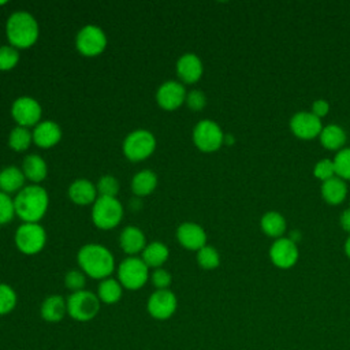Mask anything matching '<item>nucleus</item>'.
I'll use <instances>...</instances> for the list:
<instances>
[{
    "label": "nucleus",
    "instance_id": "obj_1",
    "mask_svg": "<svg viewBox=\"0 0 350 350\" xmlns=\"http://www.w3.org/2000/svg\"><path fill=\"white\" fill-rule=\"evenodd\" d=\"M79 269L89 278L104 280L115 271V257L100 243H86L77 253Z\"/></svg>",
    "mask_w": 350,
    "mask_h": 350
},
{
    "label": "nucleus",
    "instance_id": "obj_2",
    "mask_svg": "<svg viewBox=\"0 0 350 350\" xmlns=\"http://www.w3.org/2000/svg\"><path fill=\"white\" fill-rule=\"evenodd\" d=\"M15 213L23 223H40L49 206L48 191L40 185H27L14 197Z\"/></svg>",
    "mask_w": 350,
    "mask_h": 350
},
{
    "label": "nucleus",
    "instance_id": "obj_3",
    "mask_svg": "<svg viewBox=\"0 0 350 350\" xmlns=\"http://www.w3.org/2000/svg\"><path fill=\"white\" fill-rule=\"evenodd\" d=\"M5 36L11 46L16 48L18 51L27 49L38 40V22L27 11H15L5 22Z\"/></svg>",
    "mask_w": 350,
    "mask_h": 350
},
{
    "label": "nucleus",
    "instance_id": "obj_4",
    "mask_svg": "<svg viewBox=\"0 0 350 350\" xmlns=\"http://www.w3.org/2000/svg\"><path fill=\"white\" fill-rule=\"evenodd\" d=\"M156 137L146 129H137L130 131L123 142L122 152L130 161H142L150 157L156 149Z\"/></svg>",
    "mask_w": 350,
    "mask_h": 350
},
{
    "label": "nucleus",
    "instance_id": "obj_5",
    "mask_svg": "<svg viewBox=\"0 0 350 350\" xmlns=\"http://www.w3.org/2000/svg\"><path fill=\"white\" fill-rule=\"evenodd\" d=\"M123 205L116 197H97L92 208V221L100 230H112L123 217Z\"/></svg>",
    "mask_w": 350,
    "mask_h": 350
},
{
    "label": "nucleus",
    "instance_id": "obj_6",
    "mask_svg": "<svg viewBox=\"0 0 350 350\" xmlns=\"http://www.w3.org/2000/svg\"><path fill=\"white\" fill-rule=\"evenodd\" d=\"M150 278L148 265L138 256L126 257L118 265V280L126 290L142 288Z\"/></svg>",
    "mask_w": 350,
    "mask_h": 350
},
{
    "label": "nucleus",
    "instance_id": "obj_7",
    "mask_svg": "<svg viewBox=\"0 0 350 350\" xmlns=\"http://www.w3.org/2000/svg\"><path fill=\"white\" fill-rule=\"evenodd\" d=\"M67 301V314L75 321H89L94 319L100 312V299L97 294L89 290H81L71 293Z\"/></svg>",
    "mask_w": 350,
    "mask_h": 350
},
{
    "label": "nucleus",
    "instance_id": "obj_8",
    "mask_svg": "<svg viewBox=\"0 0 350 350\" xmlns=\"http://www.w3.org/2000/svg\"><path fill=\"white\" fill-rule=\"evenodd\" d=\"M14 241L21 253L34 256L45 247L46 231L40 223H22L15 231Z\"/></svg>",
    "mask_w": 350,
    "mask_h": 350
},
{
    "label": "nucleus",
    "instance_id": "obj_9",
    "mask_svg": "<svg viewBox=\"0 0 350 350\" xmlns=\"http://www.w3.org/2000/svg\"><path fill=\"white\" fill-rule=\"evenodd\" d=\"M191 138L197 149L204 153H212L221 148L224 141V133L216 122L211 119H202L194 126L191 131Z\"/></svg>",
    "mask_w": 350,
    "mask_h": 350
},
{
    "label": "nucleus",
    "instance_id": "obj_10",
    "mask_svg": "<svg viewBox=\"0 0 350 350\" xmlns=\"http://www.w3.org/2000/svg\"><path fill=\"white\" fill-rule=\"evenodd\" d=\"M105 31L96 25H86L77 33L75 48L85 57H96L107 48Z\"/></svg>",
    "mask_w": 350,
    "mask_h": 350
},
{
    "label": "nucleus",
    "instance_id": "obj_11",
    "mask_svg": "<svg viewBox=\"0 0 350 350\" xmlns=\"http://www.w3.org/2000/svg\"><path fill=\"white\" fill-rule=\"evenodd\" d=\"M11 116L16 126L26 129L36 127L41 122L42 108L36 98L30 96H21L15 98L11 105Z\"/></svg>",
    "mask_w": 350,
    "mask_h": 350
},
{
    "label": "nucleus",
    "instance_id": "obj_12",
    "mask_svg": "<svg viewBox=\"0 0 350 350\" xmlns=\"http://www.w3.org/2000/svg\"><path fill=\"white\" fill-rule=\"evenodd\" d=\"M178 308L176 295L170 290H154L148 302L146 310L156 320H167L174 316Z\"/></svg>",
    "mask_w": 350,
    "mask_h": 350
},
{
    "label": "nucleus",
    "instance_id": "obj_13",
    "mask_svg": "<svg viewBox=\"0 0 350 350\" xmlns=\"http://www.w3.org/2000/svg\"><path fill=\"white\" fill-rule=\"evenodd\" d=\"M185 85L179 81H165L156 92V103L164 111H175L186 101Z\"/></svg>",
    "mask_w": 350,
    "mask_h": 350
},
{
    "label": "nucleus",
    "instance_id": "obj_14",
    "mask_svg": "<svg viewBox=\"0 0 350 350\" xmlns=\"http://www.w3.org/2000/svg\"><path fill=\"white\" fill-rule=\"evenodd\" d=\"M290 130L301 139H313L320 135L323 130L321 120L312 112L299 111L290 119Z\"/></svg>",
    "mask_w": 350,
    "mask_h": 350
},
{
    "label": "nucleus",
    "instance_id": "obj_15",
    "mask_svg": "<svg viewBox=\"0 0 350 350\" xmlns=\"http://www.w3.org/2000/svg\"><path fill=\"white\" fill-rule=\"evenodd\" d=\"M176 75L179 78V82L193 85L198 82L204 74V66L202 60L193 52L183 53L175 64Z\"/></svg>",
    "mask_w": 350,
    "mask_h": 350
},
{
    "label": "nucleus",
    "instance_id": "obj_16",
    "mask_svg": "<svg viewBox=\"0 0 350 350\" xmlns=\"http://www.w3.org/2000/svg\"><path fill=\"white\" fill-rule=\"evenodd\" d=\"M269 258L278 268H291L298 260L297 243L283 237L276 239L269 247Z\"/></svg>",
    "mask_w": 350,
    "mask_h": 350
},
{
    "label": "nucleus",
    "instance_id": "obj_17",
    "mask_svg": "<svg viewBox=\"0 0 350 350\" xmlns=\"http://www.w3.org/2000/svg\"><path fill=\"white\" fill-rule=\"evenodd\" d=\"M176 241L185 249L198 252L206 245V232L200 224L194 221H185L176 228Z\"/></svg>",
    "mask_w": 350,
    "mask_h": 350
},
{
    "label": "nucleus",
    "instance_id": "obj_18",
    "mask_svg": "<svg viewBox=\"0 0 350 350\" xmlns=\"http://www.w3.org/2000/svg\"><path fill=\"white\" fill-rule=\"evenodd\" d=\"M33 144L42 149L57 145L62 139V127L53 120H41L31 131Z\"/></svg>",
    "mask_w": 350,
    "mask_h": 350
},
{
    "label": "nucleus",
    "instance_id": "obj_19",
    "mask_svg": "<svg viewBox=\"0 0 350 350\" xmlns=\"http://www.w3.org/2000/svg\"><path fill=\"white\" fill-rule=\"evenodd\" d=\"M68 198L75 204V205H93L94 201L98 197L96 185L93 182H90L89 179L81 178V179H75L67 190Z\"/></svg>",
    "mask_w": 350,
    "mask_h": 350
},
{
    "label": "nucleus",
    "instance_id": "obj_20",
    "mask_svg": "<svg viewBox=\"0 0 350 350\" xmlns=\"http://www.w3.org/2000/svg\"><path fill=\"white\" fill-rule=\"evenodd\" d=\"M119 245L123 253L131 257L137 256L138 253H142V250L146 246V238L139 227L127 226L122 230L119 235Z\"/></svg>",
    "mask_w": 350,
    "mask_h": 350
},
{
    "label": "nucleus",
    "instance_id": "obj_21",
    "mask_svg": "<svg viewBox=\"0 0 350 350\" xmlns=\"http://www.w3.org/2000/svg\"><path fill=\"white\" fill-rule=\"evenodd\" d=\"M40 314L46 323H59L67 314V301L62 295L52 294L42 301Z\"/></svg>",
    "mask_w": 350,
    "mask_h": 350
},
{
    "label": "nucleus",
    "instance_id": "obj_22",
    "mask_svg": "<svg viewBox=\"0 0 350 350\" xmlns=\"http://www.w3.org/2000/svg\"><path fill=\"white\" fill-rule=\"evenodd\" d=\"M26 176L22 168L7 165L0 170V191L5 194L19 193L25 187Z\"/></svg>",
    "mask_w": 350,
    "mask_h": 350
},
{
    "label": "nucleus",
    "instance_id": "obj_23",
    "mask_svg": "<svg viewBox=\"0 0 350 350\" xmlns=\"http://www.w3.org/2000/svg\"><path fill=\"white\" fill-rule=\"evenodd\" d=\"M22 171L33 185L41 183L48 175L46 161L38 154H27L22 161Z\"/></svg>",
    "mask_w": 350,
    "mask_h": 350
},
{
    "label": "nucleus",
    "instance_id": "obj_24",
    "mask_svg": "<svg viewBox=\"0 0 350 350\" xmlns=\"http://www.w3.org/2000/svg\"><path fill=\"white\" fill-rule=\"evenodd\" d=\"M170 257V250L165 243L160 241H152L146 243L145 249L141 253L142 261L148 265V268H161L164 262Z\"/></svg>",
    "mask_w": 350,
    "mask_h": 350
},
{
    "label": "nucleus",
    "instance_id": "obj_25",
    "mask_svg": "<svg viewBox=\"0 0 350 350\" xmlns=\"http://www.w3.org/2000/svg\"><path fill=\"white\" fill-rule=\"evenodd\" d=\"M157 175L152 170H141L131 179V191L134 197H146L157 187Z\"/></svg>",
    "mask_w": 350,
    "mask_h": 350
},
{
    "label": "nucleus",
    "instance_id": "obj_26",
    "mask_svg": "<svg viewBox=\"0 0 350 350\" xmlns=\"http://www.w3.org/2000/svg\"><path fill=\"white\" fill-rule=\"evenodd\" d=\"M347 196V186L343 179L334 176L321 185V197L331 205H338L345 201Z\"/></svg>",
    "mask_w": 350,
    "mask_h": 350
},
{
    "label": "nucleus",
    "instance_id": "obj_27",
    "mask_svg": "<svg viewBox=\"0 0 350 350\" xmlns=\"http://www.w3.org/2000/svg\"><path fill=\"white\" fill-rule=\"evenodd\" d=\"M260 227L264 234H267L271 238H282V235L286 232L287 223L283 215L275 211H269L262 215L260 220Z\"/></svg>",
    "mask_w": 350,
    "mask_h": 350
},
{
    "label": "nucleus",
    "instance_id": "obj_28",
    "mask_svg": "<svg viewBox=\"0 0 350 350\" xmlns=\"http://www.w3.org/2000/svg\"><path fill=\"white\" fill-rule=\"evenodd\" d=\"M122 295H123V287L118 279L107 278L101 280L97 287V297L103 304L113 305L120 301Z\"/></svg>",
    "mask_w": 350,
    "mask_h": 350
},
{
    "label": "nucleus",
    "instance_id": "obj_29",
    "mask_svg": "<svg viewBox=\"0 0 350 350\" xmlns=\"http://www.w3.org/2000/svg\"><path fill=\"white\" fill-rule=\"evenodd\" d=\"M320 142L328 150H340L346 142V133L338 124H328L320 133Z\"/></svg>",
    "mask_w": 350,
    "mask_h": 350
},
{
    "label": "nucleus",
    "instance_id": "obj_30",
    "mask_svg": "<svg viewBox=\"0 0 350 350\" xmlns=\"http://www.w3.org/2000/svg\"><path fill=\"white\" fill-rule=\"evenodd\" d=\"M33 144V134L29 129L15 126L8 135V146L15 152H25Z\"/></svg>",
    "mask_w": 350,
    "mask_h": 350
},
{
    "label": "nucleus",
    "instance_id": "obj_31",
    "mask_svg": "<svg viewBox=\"0 0 350 350\" xmlns=\"http://www.w3.org/2000/svg\"><path fill=\"white\" fill-rule=\"evenodd\" d=\"M197 262L202 269H215L220 264L219 252L209 245H205L197 252Z\"/></svg>",
    "mask_w": 350,
    "mask_h": 350
},
{
    "label": "nucleus",
    "instance_id": "obj_32",
    "mask_svg": "<svg viewBox=\"0 0 350 350\" xmlns=\"http://www.w3.org/2000/svg\"><path fill=\"white\" fill-rule=\"evenodd\" d=\"M18 302L15 290L5 283H0V316L11 313Z\"/></svg>",
    "mask_w": 350,
    "mask_h": 350
},
{
    "label": "nucleus",
    "instance_id": "obj_33",
    "mask_svg": "<svg viewBox=\"0 0 350 350\" xmlns=\"http://www.w3.org/2000/svg\"><path fill=\"white\" fill-rule=\"evenodd\" d=\"M334 165L336 176L343 180H350V148H343L338 150L334 157Z\"/></svg>",
    "mask_w": 350,
    "mask_h": 350
},
{
    "label": "nucleus",
    "instance_id": "obj_34",
    "mask_svg": "<svg viewBox=\"0 0 350 350\" xmlns=\"http://www.w3.org/2000/svg\"><path fill=\"white\" fill-rule=\"evenodd\" d=\"M19 63V51L14 46L0 45V71H10Z\"/></svg>",
    "mask_w": 350,
    "mask_h": 350
},
{
    "label": "nucleus",
    "instance_id": "obj_35",
    "mask_svg": "<svg viewBox=\"0 0 350 350\" xmlns=\"http://www.w3.org/2000/svg\"><path fill=\"white\" fill-rule=\"evenodd\" d=\"M98 197H116L119 193V180L112 175H103L96 183Z\"/></svg>",
    "mask_w": 350,
    "mask_h": 350
},
{
    "label": "nucleus",
    "instance_id": "obj_36",
    "mask_svg": "<svg viewBox=\"0 0 350 350\" xmlns=\"http://www.w3.org/2000/svg\"><path fill=\"white\" fill-rule=\"evenodd\" d=\"M15 216L14 198L10 194L0 191V226L11 223Z\"/></svg>",
    "mask_w": 350,
    "mask_h": 350
},
{
    "label": "nucleus",
    "instance_id": "obj_37",
    "mask_svg": "<svg viewBox=\"0 0 350 350\" xmlns=\"http://www.w3.org/2000/svg\"><path fill=\"white\" fill-rule=\"evenodd\" d=\"M64 284L72 293L85 290L86 275L81 269H70V271H67V273L64 276Z\"/></svg>",
    "mask_w": 350,
    "mask_h": 350
},
{
    "label": "nucleus",
    "instance_id": "obj_38",
    "mask_svg": "<svg viewBox=\"0 0 350 350\" xmlns=\"http://www.w3.org/2000/svg\"><path fill=\"white\" fill-rule=\"evenodd\" d=\"M313 175L323 182L334 178L336 175L334 160H331V159L319 160L313 167Z\"/></svg>",
    "mask_w": 350,
    "mask_h": 350
},
{
    "label": "nucleus",
    "instance_id": "obj_39",
    "mask_svg": "<svg viewBox=\"0 0 350 350\" xmlns=\"http://www.w3.org/2000/svg\"><path fill=\"white\" fill-rule=\"evenodd\" d=\"M150 282L156 290H167L171 286L172 276L167 269L161 267V268L153 269V272L150 273Z\"/></svg>",
    "mask_w": 350,
    "mask_h": 350
},
{
    "label": "nucleus",
    "instance_id": "obj_40",
    "mask_svg": "<svg viewBox=\"0 0 350 350\" xmlns=\"http://www.w3.org/2000/svg\"><path fill=\"white\" fill-rule=\"evenodd\" d=\"M185 104L191 111H201L206 105V96L204 92H201L198 89H193V90L187 92Z\"/></svg>",
    "mask_w": 350,
    "mask_h": 350
},
{
    "label": "nucleus",
    "instance_id": "obj_41",
    "mask_svg": "<svg viewBox=\"0 0 350 350\" xmlns=\"http://www.w3.org/2000/svg\"><path fill=\"white\" fill-rule=\"evenodd\" d=\"M310 109H312L310 112H312L314 116H317L319 119H321L323 116H325V115L328 113V111H329V104H328L325 100L319 98V100L313 101Z\"/></svg>",
    "mask_w": 350,
    "mask_h": 350
},
{
    "label": "nucleus",
    "instance_id": "obj_42",
    "mask_svg": "<svg viewBox=\"0 0 350 350\" xmlns=\"http://www.w3.org/2000/svg\"><path fill=\"white\" fill-rule=\"evenodd\" d=\"M339 223H340V227L350 234V208L345 209L339 217Z\"/></svg>",
    "mask_w": 350,
    "mask_h": 350
},
{
    "label": "nucleus",
    "instance_id": "obj_43",
    "mask_svg": "<svg viewBox=\"0 0 350 350\" xmlns=\"http://www.w3.org/2000/svg\"><path fill=\"white\" fill-rule=\"evenodd\" d=\"M291 242H294V243H297V242H299L301 241V238H302V234H301V231L299 230H293L290 234H288V237H287Z\"/></svg>",
    "mask_w": 350,
    "mask_h": 350
},
{
    "label": "nucleus",
    "instance_id": "obj_44",
    "mask_svg": "<svg viewBox=\"0 0 350 350\" xmlns=\"http://www.w3.org/2000/svg\"><path fill=\"white\" fill-rule=\"evenodd\" d=\"M235 142V139H234V137L231 135V134H224V141H223V144H226V145H232Z\"/></svg>",
    "mask_w": 350,
    "mask_h": 350
},
{
    "label": "nucleus",
    "instance_id": "obj_45",
    "mask_svg": "<svg viewBox=\"0 0 350 350\" xmlns=\"http://www.w3.org/2000/svg\"><path fill=\"white\" fill-rule=\"evenodd\" d=\"M345 253H346V256L350 258V235L347 237V239H346V242H345Z\"/></svg>",
    "mask_w": 350,
    "mask_h": 350
}]
</instances>
